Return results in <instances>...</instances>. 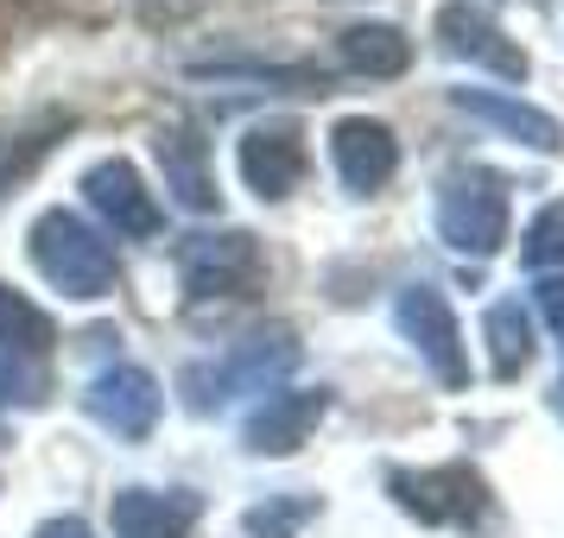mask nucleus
Listing matches in <instances>:
<instances>
[{
    "instance_id": "9b49d317",
    "label": "nucleus",
    "mask_w": 564,
    "mask_h": 538,
    "mask_svg": "<svg viewBox=\"0 0 564 538\" xmlns=\"http://www.w3.org/2000/svg\"><path fill=\"white\" fill-rule=\"evenodd\" d=\"M159 172H165V190H172L184 209L216 204V184H209V158H204L197 128H165L159 133Z\"/></svg>"
},
{
    "instance_id": "20e7f679",
    "label": "nucleus",
    "mask_w": 564,
    "mask_h": 538,
    "mask_svg": "<svg viewBox=\"0 0 564 538\" xmlns=\"http://www.w3.org/2000/svg\"><path fill=\"white\" fill-rule=\"evenodd\" d=\"M83 197H89V209H102L115 234H159V204L147 197V184L133 178L128 158H102V165H89Z\"/></svg>"
},
{
    "instance_id": "4468645a",
    "label": "nucleus",
    "mask_w": 564,
    "mask_h": 538,
    "mask_svg": "<svg viewBox=\"0 0 564 538\" xmlns=\"http://www.w3.org/2000/svg\"><path fill=\"white\" fill-rule=\"evenodd\" d=\"M343 57L356 70H368V77H400L412 64V45L393 26H349L343 32Z\"/></svg>"
},
{
    "instance_id": "0eeeda50",
    "label": "nucleus",
    "mask_w": 564,
    "mask_h": 538,
    "mask_svg": "<svg viewBox=\"0 0 564 538\" xmlns=\"http://www.w3.org/2000/svg\"><path fill=\"white\" fill-rule=\"evenodd\" d=\"M400 323H406V336L425 349V355H432L437 374H444L451 386H463V374H469V367H463V349H457V342H463L457 317H451V305L437 298L432 285H419V292H406V298H400Z\"/></svg>"
},
{
    "instance_id": "6e6552de",
    "label": "nucleus",
    "mask_w": 564,
    "mask_h": 538,
    "mask_svg": "<svg viewBox=\"0 0 564 538\" xmlns=\"http://www.w3.org/2000/svg\"><path fill=\"white\" fill-rule=\"evenodd\" d=\"M330 158L349 190H381L393 178V165H400V146H393V133L381 121H343L330 133Z\"/></svg>"
},
{
    "instance_id": "dca6fc26",
    "label": "nucleus",
    "mask_w": 564,
    "mask_h": 538,
    "mask_svg": "<svg viewBox=\"0 0 564 538\" xmlns=\"http://www.w3.org/2000/svg\"><path fill=\"white\" fill-rule=\"evenodd\" d=\"M463 108H476L482 121H495V128H508V133H527L545 153L558 146V121L539 114V108H527V102H513V96H469V89H463Z\"/></svg>"
},
{
    "instance_id": "f8f14e48",
    "label": "nucleus",
    "mask_w": 564,
    "mask_h": 538,
    "mask_svg": "<svg viewBox=\"0 0 564 538\" xmlns=\"http://www.w3.org/2000/svg\"><path fill=\"white\" fill-rule=\"evenodd\" d=\"M317 418H324V393H267V406L248 418V443L254 450H299Z\"/></svg>"
},
{
    "instance_id": "aec40b11",
    "label": "nucleus",
    "mask_w": 564,
    "mask_h": 538,
    "mask_svg": "<svg viewBox=\"0 0 564 538\" xmlns=\"http://www.w3.org/2000/svg\"><path fill=\"white\" fill-rule=\"evenodd\" d=\"M539 305H545V317H552V323H564V273L539 285Z\"/></svg>"
},
{
    "instance_id": "423d86ee",
    "label": "nucleus",
    "mask_w": 564,
    "mask_h": 538,
    "mask_svg": "<svg viewBox=\"0 0 564 538\" xmlns=\"http://www.w3.org/2000/svg\"><path fill=\"white\" fill-rule=\"evenodd\" d=\"M393 487H400V501H406L412 513H425V519H457V526H469V519L482 513V475L463 469V462L425 469V475H393Z\"/></svg>"
},
{
    "instance_id": "39448f33",
    "label": "nucleus",
    "mask_w": 564,
    "mask_h": 538,
    "mask_svg": "<svg viewBox=\"0 0 564 538\" xmlns=\"http://www.w3.org/2000/svg\"><path fill=\"white\" fill-rule=\"evenodd\" d=\"M305 133L292 128V121H273V128H254L241 140V178L254 184L260 197H285L292 184L305 178Z\"/></svg>"
},
{
    "instance_id": "f3484780",
    "label": "nucleus",
    "mask_w": 564,
    "mask_h": 538,
    "mask_svg": "<svg viewBox=\"0 0 564 538\" xmlns=\"http://www.w3.org/2000/svg\"><path fill=\"white\" fill-rule=\"evenodd\" d=\"M488 342H495V374L513 381V374L527 367V355H533V330H527V317H520L513 298L488 310Z\"/></svg>"
},
{
    "instance_id": "1a4fd4ad",
    "label": "nucleus",
    "mask_w": 564,
    "mask_h": 538,
    "mask_svg": "<svg viewBox=\"0 0 564 538\" xmlns=\"http://www.w3.org/2000/svg\"><path fill=\"white\" fill-rule=\"evenodd\" d=\"M437 32H444V45L457 57H476V64H495L501 77H527V57L508 45V32L488 20L482 7H469V0H451L444 13H437Z\"/></svg>"
},
{
    "instance_id": "6ab92c4d",
    "label": "nucleus",
    "mask_w": 564,
    "mask_h": 538,
    "mask_svg": "<svg viewBox=\"0 0 564 538\" xmlns=\"http://www.w3.org/2000/svg\"><path fill=\"white\" fill-rule=\"evenodd\" d=\"M204 0H140V13H147V26H172L184 13H197Z\"/></svg>"
},
{
    "instance_id": "412c9836",
    "label": "nucleus",
    "mask_w": 564,
    "mask_h": 538,
    "mask_svg": "<svg viewBox=\"0 0 564 538\" xmlns=\"http://www.w3.org/2000/svg\"><path fill=\"white\" fill-rule=\"evenodd\" d=\"M39 538H89V532H83L77 519H52V526H45Z\"/></svg>"
},
{
    "instance_id": "ddd939ff",
    "label": "nucleus",
    "mask_w": 564,
    "mask_h": 538,
    "mask_svg": "<svg viewBox=\"0 0 564 538\" xmlns=\"http://www.w3.org/2000/svg\"><path fill=\"white\" fill-rule=\"evenodd\" d=\"M184 526H191V501H165L147 487L115 494V532L121 538H184Z\"/></svg>"
},
{
    "instance_id": "a211bd4d",
    "label": "nucleus",
    "mask_w": 564,
    "mask_h": 538,
    "mask_svg": "<svg viewBox=\"0 0 564 538\" xmlns=\"http://www.w3.org/2000/svg\"><path fill=\"white\" fill-rule=\"evenodd\" d=\"M558 260H564V197L527 229V266H558Z\"/></svg>"
},
{
    "instance_id": "2eb2a0df",
    "label": "nucleus",
    "mask_w": 564,
    "mask_h": 538,
    "mask_svg": "<svg viewBox=\"0 0 564 538\" xmlns=\"http://www.w3.org/2000/svg\"><path fill=\"white\" fill-rule=\"evenodd\" d=\"M70 128V114H45L39 128H20V133H0V197L13 190V184L26 178L32 165L45 158V146H52V133Z\"/></svg>"
},
{
    "instance_id": "f03ea898",
    "label": "nucleus",
    "mask_w": 564,
    "mask_h": 538,
    "mask_svg": "<svg viewBox=\"0 0 564 538\" xmlns=\"http://www.w3.org/2000/svg\"><path fill=\"white\" fill-rule=\"evenodd\" d=\"M178 266H184V292L191 298H241L260 285V248L254 234H191L178 248Z\"/></svg>"
},
{
    "instance_id": "9d476101",
    "label": "nucleus",
    "mask_w": 564,
    "mask_h": 538,
    "mask_svg": "<svg viewBox=\"0 0 564 538\" xmlns=\"http://www.w3.org/2000/svg\"><path fill=\"white\" fill-rule=\"evenodd\" d=\"M89 411L102 418L108 431L121 437H147L159 418V386L140 374V367H115V374H102V381L89 386Z\"/></svg>"
},
{
    "instance_id": "7ed1b4c3",
    "label": "nucleus",
    "mask_w": 564,
    "mask_h": 538,
    "mask_svg": "<svg viewBox=\"0 0 564 538\" xmlns=\"http://www.w3.org/2000/svg\"><path fill=\"white\" fill-rule=\"evenodd\" d=\"M437 229L463 254L501 248V234H508V197H501V184L488 178V172H457V178L444 184V197H437Z\"/></svg>"
},
{
    "instance_id": "f257e3e1",
    "label": "nucleus",
    "mask_w": 564,
    "mask_h": 538,
    "mask_svg": "<svg viewBox=\"0 0 564 538\" xmlns=\"http://www.w3.org/2000/svg\"><path fill=\"white\" fill-rule=\"evenodd\" d=\"M32 260H39V273H45L64 298H102L108 285H115V248H108L83 216H70V209L39 216V229H32Z\"/></svg>"
}]
</instances>
